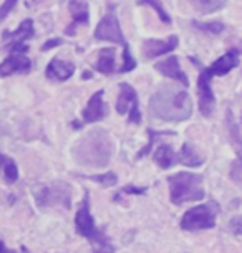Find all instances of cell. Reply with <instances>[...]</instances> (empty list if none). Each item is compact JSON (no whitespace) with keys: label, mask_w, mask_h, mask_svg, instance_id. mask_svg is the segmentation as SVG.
Segmentation results:
<instances>
[{"label":"cell","mask_w":242,"mask_h":253,"mask_svg":"<svg viewBox=\"0 0 242 253\" xmlns=\"http://www.w3.org/2000/svg\"><path fill=\"white\" fill-rule=\"evenodd\" d=\"M149 111L154 118L163 121H186L193 113L191 96L186 89L163 86L151 96Z\"/></svg>","instance_id":"6da1fadb"},{"label":"cell","mask_w":242,"mask_h":253,"mask_svg":"<svg viewBox=\"0 0 242 253\" xmlns=\"http://www.w3.org/2000/svg\"><path fill=\"white\" fill-rule=\"evenodd\" d=\"M75 161L85 167H97L103 169L110 164L113 156V141L110 134L98 127L85 134L75 146Z\"/></svg>","instance_id":"7a4b0ae2"},{"label":"cell","mask_w":242,"mask_h":253,"mask_svg":"<svg viewBox=\"0 0 242 253\" xmlns=\"http://www.w3.org/2000/svg\"><path fill=\"white\" fill-rule=\"evenodd\" d=\"M168 182H169L171 202L176 205L186 202H197V200H202L204 195H206L202 185L204 179L201 174L178 172L171 175Z\"/></svg>","instance_id":"3957f363"},{"label":"cell","mask_w":242,"mask_h":253,"mask_svg":"<svg viewBox=\"0 0 242 253\" xmlns=\"http://www.w3.org/2000/svg\"><path fill=\"white\" fill-rule=\"evenodd\" d=\"M219 212V205L216 202H207L197 207L189 209L181 218V228L188 232L207 230L216 225V217Z\"/></svg>","instance_id":"277c9868"},{"label":"cell","mask_w":242,"mask_h":253,"mask_svg":"<svg viewBox=\"0 0 242 253\" xmlns=\"http://www.w3.org/2000/svg\"><path fill=\"white\" fill-rule=\"evenodd\" d=\"M72 187L65 182H53L50 185H42L35 192V200L37 205L42 209L48 207H72Z\"/></svg>","instance_id":"5b68a950"},{"label":"cell","mask_w":242,"mask_h":253,"mask_svg":"<svg viewBox=\"0 0 242 253\" xmlns=\"http://www.w3.org/2000/svg\"><path fill=\"white\" fill-rule=\"evenodd\" d=\"M75 225H77V232L82 237L88 238L90 242L95 243V247H103L108 245V238L103 235L101 232L95 227L93 217L90 213V200L88 195H85L82 205H80L77 215H75Z\"/></svg>","instance_id":"8992f818"},{"label":"cell","mask_w":242,"mask_h":253,"mask_svg":"<svg viewBox=\"0 0 242 253\" xmlns=\"http://www.w3.org/2000/svg\"><path fill=\"white\" fill-rule=\"evenodd\" d=\"M116 111L118 114H126L130 113V123L140 124L141 123V113H140V104H138L136 91L131 84L121 83L120 84V94H118L116 101Z\"/></svg>","instance_id":"52a82bcc"},{"label":"cell","mask_w":242,"mask_h":253,"mask_svg":"<svg viewBox=\"0 0 242 253\" xmlns=\"http://www.w3.org/2000/svg\"><path fill=\"white\" fill-rule=\"evenodd\" d=\"M211 71L204 68L197 78V93H199V111L204 118H211L216 108V98L211 89Z\"/></svg>","instance_id":"ba28073f"},{"label":"cell","mask_w":242,"mask_h":253,"mask_svg":"<svg viewBox=\"0 0 242 253\" xmlns=\"http://www.w3.org/2000/svg\"><path fill=\"white\" fill-rule=\"evenodd\" d=\"M95 38L97 40H106V42H113V43H125V37H123V32L120 28V22L115 15H105L99 20L97 30H95Z\"/></svg>","instance_id":"9c48e42d"},{"label":"cell","mask_w":242,"mask_h":253,"mask_svg":"<svg viewBox=\"0 0 242 253\" xmlns=\"http://www.w3.org/2000/svg\"><path fill=\"white\" fill-rule=\"evenodd\" d=\"M33 37V22L30 18L23 20L20 23V27L15 32L3 33V40H12V43L8 45V51L10 53H25L28 50V46L25 45V40Z\"/></svg>","instance_id":"30bf717a"},{"label":"cell","mask_w":242,"mask_h":253,"mask_svg":"<svg viewBox=\"0 0 242 253\" xmlns=\"http://www.w3.org/2000/svg\"><path fill=\"white\" fill-rule=\"evenodd\" d=\"M103 94H105V91H103V89H98V91L90 98L87 108H85L82 113L85 124L98 123L108 116V106H106V103L103 101Z\"/></svg>","instance_id":"8fae6325"},{"label":"cell","mask_w":242,"mask_h":253,"mask_svg":"<svg viewBox=\"0 0 242 253\" xmlns=\"http://www.w3.org/2000/svg\"><path fill=\"white\" fill-rule=\"evenodd\" d=\"M32 68V61L25 53H10L8 58L0 63V76L7 78L12 75H25Z\"/></svg>","instance_id":"7c38bea8"},{"label":"cell","mask_w":242,"mask_h":253,"mask_svg":"<svg viewBox=\"0 0 242 253\" xmlns=\"http://www.w3.org/2000/svg\"><path fill=\"white\" fill-rule=\"evenodd\" d=\"M178 46V37L171 35L166 40H145L143 42V56L146 60H153L156 56L169 53Z\"/></svg>","instance_id":"4fadbf2b"},{"label":"cell","mask_w":242,"mask_h":253,"mask_svg":"<svg viewBox=\"0 0 242 253\" xmlns=\"http://www.w3.org/2000/svg\"><path fill=\"white\" fill-rule=\"evenodd\" d=\"M227 124H229L231 141L237 151V159L232 162V167H231V177L234 179L236 182H242V137L239 134V131H237V126L234 124L232 114H227Z\"/></svg>","instance_id":"5bb4252c"},{"label":"cell","mask_w":242,"mask_h":253,"mask_svg":"<svg viewBox=\"0 0 242 253\" xmlns=\"http://www.w3.org/2000/svg\"><path fill=\"white\" fill-rule=\"evenodd\" d=\"M154 68L158 70L163 76H168V78L176 80V81H179V83H183L184 86H188L189 84V80H188L186 73L181 70V65H179L178 56L171 55L166 60L158 61V63L154 65Z\"/></svg>","instance_id":"9a60e30c"},{"label":"cell","mask_w":242,"mask_h":253,"mask_svg":"<svg viewBox=\"0 0 242 253\" xmlns=\"http://www.w3.org/2000/svg\"><path fill=\"white\" fill-rule=\"evenodd\" d=\"M239 65V51L237 50H229L227 53H224L221 58H217L209 68L212 76H224L229 73L231 70H234Z\"/></svg>","instance_id":"2e32d148"},{"label":"cell","mask_w":242,"mask_h":253,"mask_svg":"<svg viewBox=\"0 0 242 253\" xmlns=\"http://www.w3.org/2000/svg\"><path fill=\"white\" fill-rule=\"evenodd\" d=\"M75 73V65L70 63V61H63L58 58H53L48 63L45 70V75L48 80L53 81H65L68 80L70 76Z\"/></svg>","instance_id":"e0dca14e"},{"label":"cell","mask_w":242,"mask_h":253,"mask_svg":"<svg viewBox=\"0 0 242 253\" xmlns=\"http://www.w3.org/2000/svg\"><path fill=\"white\" fill-rule=\"evenodd\" d=\"M178 159L186 167H199L204 164V156L199 154L197 149L191 144V142H184Z\"/></svg>","instance_id":"ac0fdd59"},{"label":"cell","mask_w":242,"mask_h":253,"mask_svg":"<svg viewBox=\"0 0 242 253\" xmlns=\"http://www.w3.org/2000/svg\"><path fill=\"white\" fill-rule=\"evenodd\" d=\"M153 159L161 169H169L171 166H174L176 162H179L176 152H174L173 147L168 146V144H161L158 149L154 151Z\"/></svg>","instance_id":"d6986e66"},{"label":"cell","mask_w":242,"mask_h":253,"mask_svg":"<svg viewBox=\"0 0 242 253\" xmlns=\"http://www.w3.org/2000/svg\"><path fill=\"white\" fill-rule=\"evenodd\" d=\"M115 56H116L115 48L99 50L98 60H97V63H95V68L103 75H111L113 71H115Z\"/></svg>","instance_id":"ffe728a7"},{"label":"cell","mask_w":242,"mask_h":253,"mask_svg":"<svg viewBox=\"0 0 242 253\" xmlns=\"http://www.w3.org/2000/svg\"><path fill=\"white\" fill-rule=\"evenodd\" d=\"M68 10L73 17V25L66 30V33L72 35L75 25H78V23H88V5L83 0H72L68 3Z\"/></svg>","instance_id":"44dd1931"},{"label":"cell","mask_w":242,"mask_h":253,"mask_svg":"<svg viewBox=\"0 0 242 253\" xmlns=\"http://www.w3.org/2000/svg\"><path fill=\"white\" fill-rule=\"evenodd\" d=\"M201 13H212L226 7V0H188Z\"/></svg>","instance_id":"7402d4cb"},{"label":"cell","mask_w":242,"mask_h":253,"mask_svg":"<svg viewBox=\"0 0 242 253\" xmlns=\"http://www.w3.org/2000/svg\"><path fill=\"white\" fill-rule=\"evenodd\" d=\"M3 177L8 184H13L17 182L18 179V169H17V164L13 162L12 159H5V164H3Z\"/></svg>","instance_id":"603a6c76"},{"label":"cell","mask_w":242,"mask_h":253,"mask_svg":"<svg viewBox=\"0 0 242 253\" xmlns=\"http://www.w3.org/2000/svg\"><path fill=\"white\" fill-rule=\"evenodd\" d=\"M87 179L93 180V182H98L101 185H106V187H111L118 182V177L115 172H105V174H98V175H87Z\"/></svg>","instance_id":"cb8c5ba5"},{"label":"cell","mask_w":242,"mask_h":253,"mask_svg":"<svg viewBox=\"0 0 242 253\" xmlns=\"http://www.w3.org/2000/svg\"><path fill=\"white\" fill-rule=\"evenodd\" d=\"M193 25L196 28H201L204 32H209L212 35H217L224 30V23L221 22H207V23H202V22H193Z\"/></svg>","instance_id":"d4e9b609"},{"label":"cell","mask_w":242,"mask_h":253,"mask_svg":"<svg viewBox=\"0 0 242 253\" xmlns=\"http://www.w3.org/2000/svg\"><path fill=\"white\" fill-rule=\"evenodd\" d=\"M140 2H145V3H148V5L153 7L154 10H156V13H158V17H159L164 23H171V17L168 15V12L164 10L163 3H161L159 0H140Z\"/></svg>","instance_id":"484cf974"},{"label":"cell","mask_w":242,"mask_h":253,"mask_svg":"<svg viewBox=\"0 0 242 253\" xmlns=\"http://www.w3.org/2000/svg\"><path fill=\"white\" fill-rule=\"evenodd\" d=\"M148 134H149V142H148V146L146 147H143V149H141L140 152H138L136 154V159H141V157L143 156H146L149 152V149L151 147H153V144H154V139L158 136H166V134H174V132H161V131H153V129H148Z\"/></svg>","instance_id":"4316f807"},{"label":"cell","mask_w":242,"mask_h":253,"mask_svg":"<svg viewBox=\"0 0 242 253\" xmlns=\"http://www.w3.org/2000/svg\"><path fill=\"white\" fill-rule=\"evenodd\" d=\"M136 68V61L130 53V48L128 45H125V50H123V66H121V73H128V71L135 70Z\"/></svg>","instance_id":"83f0119b"},{"label":"cell","mask_w":242,"mask_h":253,"mask_svg":"<svg viewBox=\"0 0 242 253\" xmlns=\"http://www.w3.org/2000/svg\"><path fill=\"white\" fill-rule=\"evenodd\" d=\"M15 3H17V0H5V2H3V5L0 7V20H3V18L12 12V8L15 7Z\"/></svg>","instance_id":"f1b7e54d"},{"label":"cell","mask_w":242,"mask_h":253,"mask_svg":"<svg viewBox=\"0 0 242 253\" xmlns=\"http://www.w3.org/2000/svg\"><path fill=\"white\" fill-rule=\"evenodd\" d=\"M229 228L234 235H242V218L241 217L232 218L231 223H229Z\"/></svg>","instance_id":"f546056e"},{"label":"cell","mask_w":242,"mask_h":253,"mask_svg":"<svg viewBox=\"0 0 242 253\" xmlns=\"http://www.w3.org/2000/svg\"><path fill=\"white\" fill-rule=\"evenodd\" d=\"M123 192L125 194H133V195H141L146 192V187H136V185H126L123 187Z\"/></svg>","instance_id":"4dcf8cb0"},{"label":"cell","mask_w":242,"mask_h":253,"mask_svg":"<svg viewBox=\"0 0 242 253\" xmlns=\"http://www.w3.org/2000/svg\"><path fill=\"white\" fill-rule=\"evenodd\" d=\"M63 42L60 40V38H56V40H48L47 43H44V46H42V51H48L50 48H55V46L61 45Z\"/></svg>","instance_id":"1f68e13d"},{"label":"cell","mask_w":242,"mask_h":253,"mask_svg":"<svg viewBox=\"0 0 242 253\" xmlns=\"http://www.w3.org/2000/svg\"><path fill=\"white\" fill-rule=\"evenodd\" d=\"M93 253H113V247L110 243H108V245H103V247H95Z\"/></svg>","instance_id":"d6a6232c"},{"label":"cell","mask_w":242,"mask_h":253,"mask_svg":"<svg viewBox=\"0 0 242 253\" xmlns=\"http://www.w3.org/2000/svg\"><path fill=\"white\" fill-rule=\"evenodd\" d=\"M0 253H15V252H12V250H8V248L3 245V242L0 240Z\"/></svg>","instance_id":"836d02e7"},{"label":"cell","mask_w":242,"mask_h":253,"mask_svg":"<svg viewBox=\"0 0 242 253\" xmlns=\"http://www.w3.org/2000/svg\"><path fill=\"white\" fill-rule=\"evenodd\" d=\"M5 159L7 157L2 154V152H0V169H3V164H5Z\"/></svg>","instance_id":"e575fe53"},{"label":"cell","mask_w":242,"mask_h":253,"mask_svg":"<svg viewBox=\"0 0 242 253\" xmlns=\"http://www.w3.org/2000/svg\"><path fill=\"white\" fill-rule=\"evenodd\" d=\"M83 78H85V80H88V78H92V76H90L88 71H85V73H83Z\"/></svg>","instance_id":"d590c367"}]
</instances>
